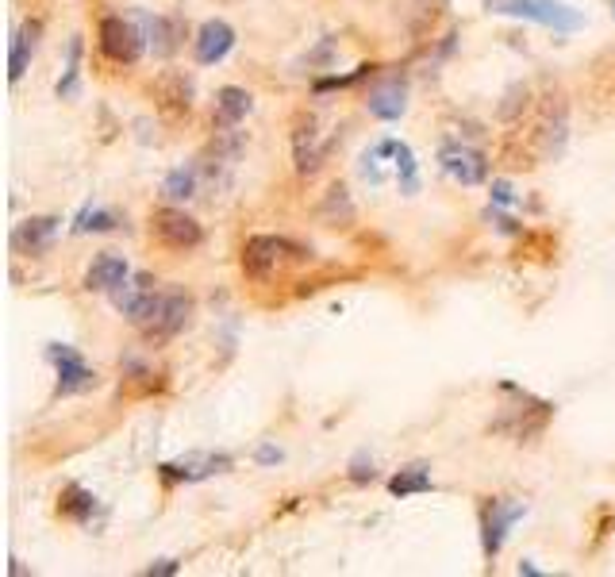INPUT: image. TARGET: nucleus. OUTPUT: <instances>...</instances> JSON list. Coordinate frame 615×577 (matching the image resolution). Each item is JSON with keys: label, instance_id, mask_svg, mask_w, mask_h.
Instances as JSON below:
<instances>
[{"label": "nucleus", "instance_id": "nucleus-1", "mask_svg": "<svg viewBox=\"0 0 615 577\" xmlns=\"http://www.w3.org/2000/svg\"><path fill=\"white\" fill-rule=\"evenodd\" d=\"M496 389L508 393L512 401L500 404V416L492 420V431L496 435H508L512 443H535L542 431H546V424L554 420V404L539 401L535 393H527L516 381H500Z\"/></svg>", "mask_w": 615, "mask_h": 577}, {"label": "nucleus", "instance_id": "nucleus-2", "mask_svg": "<svg viewBox=\"0 0 615 577\" xmlns=\"http://www.w3.org/2000/svg\"><path fill=\"white\" fill-rule=\"evenodd\" d=\"M489 16H508V20H523V24H539L554 35H573L585 27L581 8H573L566 0H485Z\"/></svg>", "mask_w": 615, "mask_h": 577}, {"label": "nucleus", "instance_id": "nucleus-3", "mask_svg": "<svg viewBox=\"0 0 615 577\" xmlns=\"http://www.w3.org/2000/svg\"><path fill=\"white\" fill-rule=\"evenodd\" d=\"M193 312H197L193 293H185V289H162L154 308H150V316L135 331L147 339L150 347H162V343L177 339L185 327L193 324Z\"/></svg>", "mask_w": 615, "mask_h": 577}, {"label": "nucleus", "instance_id": "nucleus-4", "mask_svg": "<svg viewBox=\"0 0 615 577\" xmlns=\"http://www.w3.org/2000/svg\"><path fill=\"white\" fill-rule=\"evenodd\" d=\"M312 251H304L300 243L285 235H250L243 243V274L250 281H266V277L285 266V262H304Z\"/></svg>", "mask_w": 615, "mask_h": 577}, {"label": "nucleus", "instance_id": "nucleus-5", "mask_svg": "<svg viewBox=\"0 0 615 577\" xmlns=\"http://www.w3.org/2000/svg\"><path fill=\"white\" fill-rule=\"evenodd\" d=\"M150 235L173 254H189L204 243V227H200V220L197 216H189L185 208H177L173 201L150 212Z\"/></svg>", "mask_w": 615, "mask_h": 577}, {"label": "nucleus", "instance_id": "nucleus-6", "mask_svg": "<svg viewBox=\"0 0 615 577\" xmlns=\"http://www.w3.org/2000/svg\"><path fill=\"white\" fill-rule=\"evenodd\" d=\"M527 516V501H516V497H489L481 504V551L489 562H496V554L504 551L512 527Z\"/></svg>", "mask_w": 615, "mask_h": 577}, {"label": "nucleus", "instance_id": "nucleus-7", "mask_svg": "<svg viewBox=\"0 0 615 577\" xmlns=\"http://www.w3.org/2000/svg\"><path fill=\"white\" fill-rule=\"evenodd\" d=\"M47 362L54 366V397L58 401L62 397H77V393H89L97 385V370L70 343H50Z\"/></svg>", "mask_w": 615, "mask_h": 577}, {"label": "nucleus", "instance_id": "nucleus-8", "mask_svg": "<svg viewBox=\"0 0 615 577\" xmlns=\"http://www.w3.org/2000/svg\"><path fill=\"white\" fill-rule=\"evenodd\" d=\"M97 47L116 66H135L147 51V35L123 16H104L97 24Z\"/></svg>", "mask_w": 615, "mask_h": 577}, {"label": "nucleus", "instance_id": "nucleus-9", "mask_svg": "<svg viewBox=\"0 0 615 577\" xmlns=\"http://www.w3.org/2000/svg\"><path fill=\"white\" fill-rule=\"evenodd\" d=\"M235 466V458L223 451H193L185 458H173V462H162L158 466V481L173 489V485H197V481H208L216 474H227Z\"/></svg>", "mask_w": 615, "mask_h": 577}, {"label": "nucleus", "instance_id": "nucleus-10", "mask_svg": "<svg viewBox=\"0 0 615 577\" xmlns=\"http://www.w3.org/2000/svg\"><path fill=\"white\" fill-rule=\"evenodd\" d=\"M439 170L446 177H454L458 185L473 189V185L489 181V154L469 147V143H443L439 147Z\"/></svg>", "mask_w": 615, "mask_h": 577}, {"label": "nucleus", "instance_id": "nucleus-11", "mask_svg": "<svg viewBox=\"0 0 615 577\" xmlns=\"http://www.w3.org/2000/svg\"><path fill=\"white\" fill-rule=\"evenodd\" d=\"M331 154V143H320V124L316 116L300 112L293 120V162H296V174L300 177H312L327 162Z\"/></svg>", "mask_w": 615, "mask_h": 577}, {"label": "nucleus", "instance_id": "nucleus-12", "mask_svg": "<svg viewBox=\"0 0 615 577\" xmlns=\"http://www.w3.org/2000/svg\"><path fill=\"white\" fill-rule=\"evenodd\" d=\"M158 293H162V289H158L154 274H131L120 289L112 293V304L120 308V316L127 320V324L139 327L150 316V308H154V301H158Z\"/></svg>", "mask_w": 615, "mask_h": 577}, {"label": "nucleus", "instance_id": "nucleus-13", "mask_svg": "<svg viewBox=\"0 0 615 577\" xmlns=\"http://www.w3.org/2000/svg\"><path fill=\"white\" fill-rule=\"evenodd\" d=\"M235 43H239V35L227 20H220V16L204 20L193 35V58H197V66H220L223 58L235 51Z\"/></svg>", "mask_w": 615, "mask_h": 577}, {"label": "nucleus", "instance_id": "nucleus-14", "mask_svg": "<svg viewBox=\"0 0 615 577\" xmlns=\"http://www.w3.org/2000/svg\"><path fill=\"white\" fill-rule=\"evenodd\" d=\"M58 231H62L58 216H27L24 224L12 227V251L27 254V258H39V254H47L54 247Z\"/></svg>", "mask_w": 615, "mask_h": 577}, {"label": "nucleus", "instance_id": "nucleus-15", "mask_svg": "<svg viewBox=\"0 0 615 577\" xmlns=\"http://www.w3.org/2000/svg\"><path fill=\"white\" fill-rule=\"evenodd\" d=\"M39 43H43V20L27 16L24 24L12 31V39H8V81L12 85L31 70V58L39 51Z\"/></svg>", "mask_w": 615, "mask_h": 577}, {"label": "nucleus", "instance_id": "nucleus-16", "mask_svg": "<svg viewBox=\"0 0 615 577\" xmlns=\"http://www.w3.org/2000/svg\"><path fill=\"white\" fill-rule=\"evenodd\" d=\"M143 35H147V47L154 51V58H173V54L185 47V35H189V24L173 12H162V16H143Z\"/></svg>", "mask_w": 615, "mask_h": 577}, {"label": "nucleus", "instance_id": "nucleus-17", "mask_svg": "<svg viewBox=\"0 0 615 577\" xmlns=\"http://www.w3.org/2000/svg\"><path fill=\"white\" fill-rule=\"evenodd\" d=\"M366 108L373 120L396 124V120L408 112V81H404V77H385V81H377V85L369 89Z\"/></svg>", "mask_w": 615, "mask_h": 577}, {"label": "nucleus", "instance_id": "nucleus-18", "mask_svg": "<svg viewBox=\"0 0 615 577\" xmlns=\"http://www.w3.org/2000/svg\"><path fill=\"white\" fill-rule=\"evenodd\" d=\"M131 277V262L116 251H100L93 262H89V270H85V293H116L123 281Z\"/></svg>", "mask_w": 615, "mask_h": 577}, {"label": "nucleus", "instance_id": "nucleus-19", "mask_svg": "<svg viewBox=\"0 0 615 577\" xmlns=\"http://www.w3.org/2000/svg\"><path fill=\"white\" fill-rule=\"evenodd\" d=\"M254 108V97L239 89V85H223L216 93V104H212V127H239L250 116Z\"/></svg>", "mask_w": 615, "mask_h": 577}, {"label": "nucleus", "instance_id": "nucleus-20", "mask_svg": "<svg viewBox=\"0 0 615 577\" xmlns=\"http://www.w3.org/2000/svg\"><path fill=\"white\" fill-rule=\"evenodd\" d=\"M58 512H62L66 520H74V524H89V520L100 512V501L93 497V489L70 481V485L58 493Z\"/></svg>", "mask_w": 615, "mask_h": 577}, {"label": "nucleus", "instance_id": "nucleus-21", "mask_svg": "<svg viewBox=\"0 0 615 577\" xmlns=\"http://www.w3.org/2000/svg\"><path fill=\"white\" fill-rule=\"evenodd\" d=\"M443 12H446V0H400V24L408 27L416 39H423Z\"/></svg>", "mask_w": 615, "mask_h": 577}, {"label": "nucleus", "instance_id": "nucleus-22", "mask_svg": "<svg viewBox=\"0 0 615 577\" xmlns=\"http://www.w3.org/2000/svg\"><path fill=\"white\" fill-rule=\"evenodd\" d=\"M154 93H158V104L173 108L177 116H189L193 112V81L185 74H162V81L154 85Z\"/></svg>", "mask_w": 615, "mask_h": 577}, {"label": "nucleus", "instance_id": "nucleus-23", "mask_svg": "<svg viewBox=\"0 0 615 577\" xmlns=\"http://www.w3.org/2000/svg\"><path fill=\"white\" fill-rule=\"evenodd\" d=\"M435 489V481H431V466L427 462H412V466H404V470H396L389 477V493L393 497H419V493H431Z\"/></svg>", "mask_w": 615, "mask_h": 577}, {"label": "nucleus", "instance_id": "nucleus-24", "mask_svg": "<svg viewBox=\"0 0 615 577\" xmlns=\"http://www.w3.org/2000/svg\"><path fill=\"white\" fill-rule=\"evenodd\" d=\"M393 154H396V139H381V143H373L366 154H362V177H366L369 185H385L389 177H393Z\"/></svg>", "mask_w": 615, "mask_h": 577}, {"label": "nucleus", "instance_id": "nucleus-25", "mask_svg": "<svg viewBox=\"0 0 615 577\" xmlns=\"http://www.w3.org/2000/svg\"><path fill=\"white\" fill-rule=\"evenodd\" d=\"M81 58H85V39H81V35H70V47H66V70H62L58 85H54L58 101H74L77 93H81Z\"/></svg>", "mask_w": 615, "mask_h": 577}, {"label": "nucleus", "instance_id": "nucleus-26", "mask_svg": "<svg viewBox=\"0 0 615 577\" xmlns=\"http://www.w3.org/2000/svg\"><path fill=\"white\" fill-rule=\"evenodd\" d=\"M123 224V216L116 208H100V204H85L74 216V231L77 235H104V231H116Z\"/></svg>", "mask_w": 615, "mask_h": 577}, {"label": "nucleus", "instance_id": "nucleus-27", "mask_svg": "<svg viewBox=\"0 0 615 577\" xmlns=\"http://www.w3.org/2000/svg\"><path fill=\"white\" fill-rule=\"evenodd\" d=\"M200 166H177V170H170L166 174V181H162V193H166V201L181 204V201H193L200 193Z\"/></svg>", "mask_w": 615, "mask_h": 577}, {"label": "nucleus", "instance_id": "nucleus-28", "mask_svg": "<svg viewBox=\"0 0 615 577\" xmlns=\"http://www.w3.org/2000/svg\"><path fill=\"white\" fill-rule=\"evenodd\" d=\"M320 220L327 227H350L354 224V201L346 193V185H331L320 204Z\"/></svg>", "mask_w": 615, "mask_h": 577}, {"label": "nucleus", "instance_id": "nucleus-29", "mask_svg": "<svg viewBox=\"0 0 615 577\" xmlns=\"http://www.w3.org/2000/svg\"><path fill=\"white\" fill-rule=\"evenodd\" d=\"M393 177L396 185H400V193H419V166H416V154H412V147L408 143H400L396 139V154H393Z\"/></svg>", "mask_w": 615, "mask_h": 577}, {"label": "nucleus", "instance_id": "nucleus-30", "mask_svg": "<svg viewBox=\"0 0 615 577\" xmlns=\"http://www.w3.org/2000/svg\"><path fill=\"white\" fill-rule=\"evenodd\" d=\"M377 70H381V66H373V62H366V66H358V70H354V74H335V77H316V81H312V93H316V97H320V93H331V89H354V85H358V81H366V77H373L377 74Z\"/></svg>", "mask_w": 615, "mask_h": 577}, {"label": "nucleus", "instance_id": "nucleus-31", "mask_svg": "<svg viewBox=\"0 0 615 577\" xmlns=\"http://www.w3.org/2000/svg\"><path fill=\"white\" fill-rule=\"evenodd\" d=\"M346 477H350L354 485H373V481H377V466H373V458H369L366 451H358L354 458H350Z\"/></svg>", "mask_w": 615, "mask_h": 577}, {"label": "nucleus", "instance_id": "nucleus-32", "mask_svg": "<svg viewBox=\"0 0 615 577\" xmlns=\"http://www.w3.org/2000/svg\"><path fill=\"white\" fill-rule=\"evenodd\" d=\"M504 101L508 104H500V120H516L519 112L527 108V101H531V89H527V85H512Z\"/></svg>", "mask_w": 615, "mask_h": 577}, {"label": "nucleus", "instance_id": "nucleus-33", "mask_svg": "<svg viewBox=\"0 0 615 577\" xmlns=\"http://www.w3.org/2000/svg\"><path fill=\"white\" fill-rule=\"evenodd\" d=\"M489 201L496 204V208H512V204L519 201L516 197V189H512V181L508 177H496L489 185Z\"/></svg>", "mask_w": 615, "mask_h": 577}, {"label": "nucleus", "instance_id": "nucleus-34", "mask_svg": "<svg viewBox=\"0 0 615 577\" xmlns=\"http://www.w3.org/2000/svg\"><path fill=\"white\" fill-rule=\"evenodd\" d=\"M485 220H492L496 224V231H504V235H523V227L512 220V216H504L496 204H489V212H485Z\"/></svg>", "mask_w": 615, "mask_h": 577}, {"label": "nucleus", "instance_id": "nucleus-35", "mask_svg": "<svg viewBox=\"0 0 615 577\" xmlns=\"http://www.w3.org/2000/svg\"><path fill=\"white\" fill-rule=\"evenodd\" d=\"M143 574L147 577H173V574H181V562H177V558H158V562H150Z\"/></svg>", "mask_w": 615, "mask_h": 577}, {"label": "nucleus", "instance_id": "nucleus-36", "mask_svg": "<svg viewBox=\"0 0 615 577\" xmlns=\"http://www.w3.org/2000/svg\"><path fill=\"white\" fill-rule=\"evenodd\" d=\"M285 454H281V447H273V443H258V451H254V462L258 466H277Z\"/></svg>", "mask_w": 615, "mask_h": 577}, {"label": "nucleus", "instance_id": "nucleus-37", "mask_svg": "<svg viewBox=\"0 0 615 577\" xmlns=\"http://www.w3.org/2000/svg\"><path fill=\"white\" fill-rule=\"evenodd\" d=\"M519 577H542V570L531 566V562H519Z\"/></svg>", "mask_w": 615, "mask_h": 577}, {"label": "nucleus", "instance_id": "nucleus-38", "mask_svg": "<svg viewBox=\"0 0 615 577\" xmlns=\"http://www.w3.org/2000/svg\"><path fill=\"white\" fill-rule=\"evenodd\" d=\"M612 16H615V0H612Z\"/></svg>", "mask_w": 615, "mask_h": 577}]
</instances>
